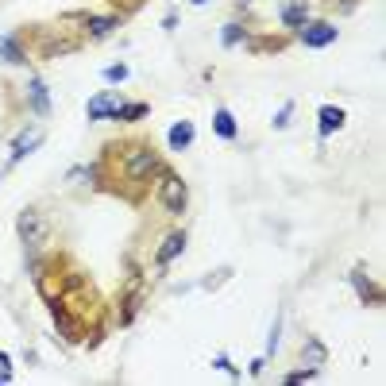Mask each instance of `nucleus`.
I'll use <instances>...</instances> for the list:
<instances>
[{
  "mask_svg": "<svg viewBox=\"0 0 386 386\" xmlns=\"http://www.w3.org/2000/svg\"><path fill=\"white\" fill-rule=\"evenodd\" d=\"M31 263V278H35V290L43 294L47 309L54 317V328L66 344H97L104 340L112 317L104 298L97 294L93 278L78 267L66 251H51V255H28Z\"/></svg>",
  "mask_w": 386,
  "mask_h": 386,
  "instance_id": "1",
  "label": "nucleus"
},
{
  "mask_svg": "<svg viewBox=\"0 0 386 386\" xmlns=\"http://www.w3.org/2000/svg\"><path fill=\"white\" fill-rule=\"evenodd\" d=\"M167 162L159 159V151L151 147V139L139 135H124L104 143V151L93 159V167L85 170V178H93L97 193H112L128 205H143L151 197L155 182H159V170Z\"/></svg>",
  "mask_w": 386,
  "mask_h": 386,
  "instance_id": "2",
  "label": "nucleus"
},
{
  "mask_svg": "<svg viewBox=\"0 0 386 386\" xmlns=\"http://www.w3.org/2000/svg\"><path fill=\"white\" fill-rule=\"evenodd\" d=\"M143 301H147V278H143V270H131L128 282L120 286V294H116V313H112V321L120 328H128L139 317Z\"/></svg>",
  "mask_w": 386,
  "mask_h": 386,
  "instance_id": "3",
  "label": "nucleus"
},
{
  "mask_svg": "<svg viewBox=\"0 0 386 386\" xmlns=\"http://www.w3.org/2000/svg\"><path fill=\"white\" fill-rule=\"evenodd\" d=\"M155 190H159V209L167 212V217H182V212L190 209V186H186L170 167L159 170V182H155Z\"/></svg>",
  "mask_w": 386,
  "mask_h": 386,
  "instance_id": "4",
  "label": "nucleus"
},
{
  "mask_svg": "<svg viewBox=\"0 0 386 386\" xmlns=\"http://www.w3.org/2000/svg\"><path fill=\"white\" fill-rule=\"evenodd\" d=\"M16 232H20L28 255H35V251L51 240V217H47L39 205H31V209H23L20 217H16Z\"/></svg>",
  "mask_w": 386,
  "mask_h": 386,
  "instance_id": "5",
  "label": "nucleus"
},
{
  "mask_svg": "<svg viewBox=\"0 0 386 386\" xmlns=\"http://www.w3.org/2000/svg\"><path fill=\"white\" fill-rule=\"evenodd\" d=\"M182 251H186V232H182V228H178V232H167V236H162V243H159V251H155V267L167 270L170 263L182 255Z\"/></svg>",
  "mask_w": 386,
  "mask_h": 386,
  "instance_id": "6",
  "label": "nucleus"
},
{
  "mask_svg": "<svg viewBox=\"0 0 386 386\" xmlns=\"http://www.w3.org/2000/svg\"><path fill=\"white\" fill-rule=\"evenodd\" d=\"M301 35V47H328V43H336V35H340V31H336V23H325V20H317V23H306V28L298 31Z\"/></svg>",
  "mask_w": 386,
  "mask_h": 386,
  "instance_id": "7",
  "label": "nucleus"
},
{
  "mask_svg": "<svg viewBox=\"0 0 386 386\" xmlns=\"http://www.w3.org/2000/svg\"><path fill=\"white\" fill-rule=\"evenodd\" d=\"M351 286H356V294L363 298V306H382V286L371 282L367 267H351Z\"/></svg>",
  "mask_w": 386,
  "mask_h": 386,
  "instance_id": "8",
  "label": "nucleus"
},
{
  "mask_svg": "<svg viewBox=\"0 0 386 386\" xmlns=\"http://www.w3.org/2000/svg\"><path fill=\"white\" fill-rule=\"evenodd\" d=\"M116 104H120V93H112V89H104V93L89 97V109H85V116H89V120H112V112H116Z\"/></svg>",
  "mask_w": 386,
  "mask_h": 386,
  "instance_id": "9",
  "label": "nucleus"
},
{
  "mask_svg": "<svg viewBox=\"0 0 386 386\" xmlns=\"http://www.w3.org/2000/svg\"><path fill=\"white\" fill-rule=\"evenodd\" d=\"M43 143V128H23L20 135H16V147H12V159H8V167H16L20 159H28L35 147Z\"/></svg>",
  "mask_w": 386,
  "mask_h": 386,
  "instance_id": "10",
  "label": "nucleus"
},
{
  "mask_svg": "<svg viewBox=\"0 0 386 386\" xmlns=\"http://www.w3.org/2000/svg\"><path fill=\"white\" fill-rule=\"evenodd\" d=\"M317 128H321V139H328L332 131H340L344 128V109L340 104H321V112H317Z\"/></svg>",
  "mask_w": 386,
  "mask_h": 386,
  "instance_id": "11",
  "label": "nucleus"
},
{
  "mask_svg": "<svg viewBox=\"0 0 386 386\" xmlns=\"http://www.w3.org/2000/svg\"><path fill=\"white\" fill-rule=\"evenodd\" d=\"M306 23H309V8H306V0H290V4L282 8V28L301 31Z\"/></svg>",
  "mask_w": 386,
  "mask_h": 386,
  "instance_id": "12",
  "label": "nucleus"
},
{
  "mask_svg": "<svg viewBox=\"0 0 386 386\" xmlns=\"http://www.w3.org/2000/svg\"><path fill=\"white\" fill-rule=\"evenodd\" d=\"M325 359H328V348H325L321 340H317V336H306V344H301V363H306V367H317V371H321Z\"/></svg>",
  "mask_w": 386,
  "mask_h": 386,
  "instance_id": "13",
  "label": "nucleus"
},
{
  "mask_svg": "<svg viewBox=\"0 0 386 386\" xmlns=\"http://www.w3.org/2000/svg\"><path fill=\"white\" fill-rule=\"evenodd\" d=\"M193 135H197V131H193V124H190V120L174 124V128L167 131V143H170V151H186V147L193 143Z\"/></svg>",
  "mask_w": 386,
  "mask_h": 386,
  "instance_id": "14",
  "label": "nucleus"
},
{
  "mask_svg": "<svg viewBox=\"0 0 386 386\" xmlns=\"http://www.w3.org/2000/svg\"><path fill=\"white\" fill-rule=\"evenodd\" d=\"M28 97H31V109H35V116H47L51 112V97H47V85L39 78L28 81Z\"/></svg>",
  "mask_w": 386,
  "mask_h": 386,
  "instance_id": "15",
  "label": "nucleus"
},
{
  "mask_svg": "<svg viewBox=\"0 0 386 386\" xmlns=\"http://www.w3.org/2000/svg\"><path fill=\"white\" fill-rule=\"evenodd\" d=\"M212 131H217L220 139H228V143L240 135V128H236V120H232V112H228V109H217V116H212Z\"/></svg>",
  "mask_w": 386,
  "mask_h": 386,
  "instance_id": "16",
  "label": "nucleus"
},
{
  "mask_svg": "<svg viewBox=\"0 0 386 386\" xmlns=\"http://www.w3.org/2000/svg\"><path fill=\"white\" fill-rule=\"evenodd\" d=\"M147 112H151V109H147L143 101H135V104H124V101H120L116 112H112V120H120V124H135V120H143Z\"/></svg>",
  "mask_w": 386,
  "mask_h": 386,
  "instance_id": "17",
  "label": "nucleus"
},
{
  "mask_svg": "<svg viewBox=\"0 0 386 386\" xmlns=\"http://www.w3.org/2000/svg\"><path fill=\"white\" fill-rule=\"evenodd\" d=\"M101 78L104 81H128V66L124 62H112V66H104V70H101Z\"/></svg>",
  "mask_w": 386,
  "mask_h": 386,
  "instance_id": "18",
  "label": "nucleus"
},
{
  "mask_svg": "<svg viewBox=\"0 0 386 386\" xmlns=\"http://www.w3.org/2000/svg\"><path fill=\"white\" fill-rule=\"evenodd\" d=\"M240 39H243V28H240V23H228V28L220 31V43H224V47H236Z\"/></svg>",
  "mask_w": 386,
  "mask_h": 386,
  "instance_id": "19",
  "label": "nucleus"
},
{
  "mask_svg": "<svg viewBox=\"0 0 386 386\" xmlns=\"http://www.w3.org/2000/svg\"><path fill=\"white\" fill-rule=\"evenodd\" d=\"M228 278H232V270H228V267H220L212 278H205V290H220V286H224Z\"/></svg>",
  "mask_w": 386,
  "mask_h": 386,
  "instance_id": "20",
  "label": "nucleus"
},
{
  "mask_svg": "<svg viewBox=\"0 0 386 386\" xmlns=\"http://www.w3.org/2000/svg\"><path fill=\"white\" fill-rule=\"evenodd\" d=\"M212 367H217V371H224V375H232V379H240V367H236L228 356H217V359H212Z\"/></svg>",
  "mask_w": 386,
  "mask_h": 386,
  "instance_id": "21",
  "label": "nucleus"
},
{
  "mask_svg": "<svg viewBox=\"0 0 386 386\" xmlns=\"http://www.w3.org/2000/svg\"><path fill=\"white\" fill-rule=\"evenodd\" d=\"M309 379H317V367H301V371L286 375V382H309Z\"/></svg>",
  "mask_w": 386,
  "mask_h": 386,
  "instance_id": "22",
  "label": "nucleus"
},
{
  "mask_svg": "<svg viewBox=\"0 0 386 386\" xmlns=\"http://www.w3.org/2000/svg\"><path fill=\"white\" fill-rule=\"evenodd\" d=\"M278 328H282V313L275 317V328H270V336H267V351H270V356L278 351Z\"/></svg>",
  "mask_w": 386,
  "mask_h": 386,
  "instance_id": "23",
  "label": "nucleus"
},
{
  "mask_svg": "<svg viewBox=\"0 0 386 386\" xmlns=\"http://www.w3.org/2000/svg\"><path fill=\"white\" fill-rule=\"evenodd\" d=\"M0 379L12 382V359H8V351H0Z\"/></svg>",
  "mask_w": 386,
  "mask_h": 386,
  "instance_id": "24",
  "label": "nucleus"
},
{
  "mask_svg": "<svg viewBox=\"0 0 386 386\" xmlns=\"http://www.w3.org/2000/svg\"><path fill=\"white\" fill-rule=\"evenodd\" d=\"M290 116H294V104H282V112L275 116V128H286V124H290Z\"/></svg>",
  "mask_w": 386,
  "mask_h": 386,
  "instance_id": "25",
  "label": "nucleus"
},
{
  "mask_svg": "<svg viewBox=\"0 0 386 386\" xmlns=\"http://www.w3.org/2000/svg\"><path fill=\"white\" fill-rule=\"evenodd\" d=\"M162 28H167V31H174V28H178V12H167V20H162Z\"/></svg>",
  "mask_w": 386,
  "mask_h": 386,
  "instance_id": "26",
  "label": "nucleus"
},
{
  "mask_svg": "<svg viewBox=\"0 0 386 386\" xmlns=\"http://www.w3.org/2000/svg\"><path fill=\"white\" fill-rule=\"evenodd\" d=\"M193 4H205V0H193Z\"/></svg>",
  "mask_w": 386,
  "mask_h": 386,
  "instance_id": "27",
  "label": "nucleus"
}]
</instances>
